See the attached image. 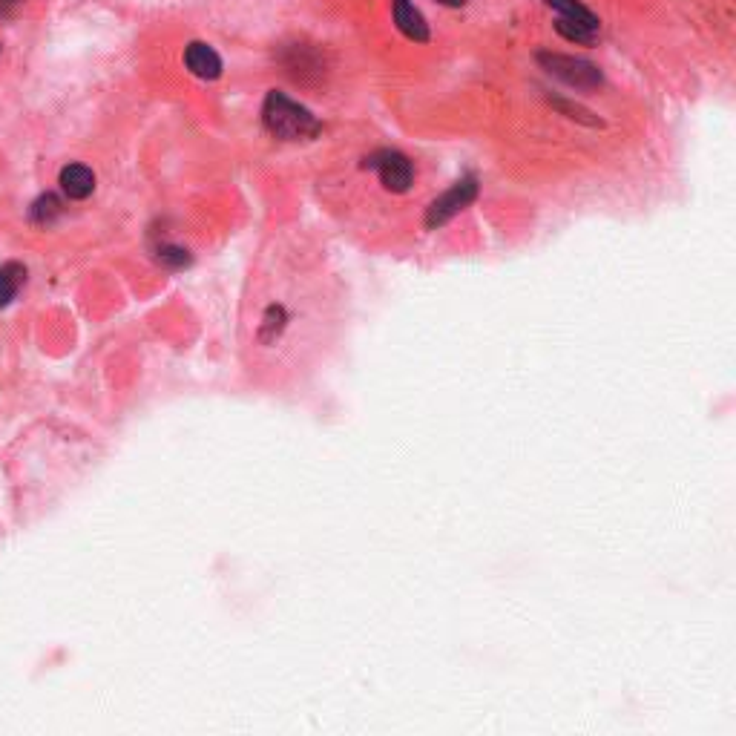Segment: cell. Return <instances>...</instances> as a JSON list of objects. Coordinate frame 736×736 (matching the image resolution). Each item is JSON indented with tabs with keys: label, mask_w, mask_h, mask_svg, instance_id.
Segmentation results:
<instances>
[{
	"label": "cell",
	"mask_w": 736,
	"mask_h": 736,
	"mask_svg": "<svg viewBox=\"0 0 736 736\" xmlns=\"http://www.w3.org/2000/svg\"><path fill=\"white\" fill-rule=\"evenodd\" d=\"M262 121L268 133L282 141H302V138H314L320 133V121L302 104L291 101L285 92H268L265 107H262Z\"/></svg>",
	"instance_id": "cell-1"
},
{
	"label": "cell",
	"mask_w": 736,
	"mask_h": 736,
	"mask_svg": "<svg viewBox=\"0 0 736 736\" xmlns=\"http://www.w3.org/2000/svg\"><path fill=\"white\" fill-rule=\"evenodd\" d=\"M394 23L409 41H417V44L429 41V26H426L423 15L414 9V3H409V0H394Z\"/></svg>",
	"instance_id": "cell-7"
},
{
	"label": "cell",
	"mask_w": 736,
	"mask_h": 736,
	"mask_svg": "<svg viewBox=\"0 0 736 736\" xmlns=\"http://www.w3.org/2000/svg\"><path fill=\"white\" fill-rule=\"evenodd\" d=\"M184 67L190 69L196 78H202V81H216L222 75V58L210 44L193 41L184 49Z\"/></svg>",
	"instance_id": "cell-6"
},
{
	"label": "cell",
	"mask_w": 736,
	"mask_h": 736,
	"mask_svg": "<svg viewBox=\"0 0 736 736\" xmlns=\"http://www.w3.org/2000/svg\"><path fill=\"white\" fill-rule=\"evenodd\" d=\"M159 262L170 265V268H184V265L190 262V256H187V251H182V248H176V245H161Z\"/></svg>",
	"instance_id": "cell-11"
},
{
	"label": "cell",
	"mask_w": 736,
	"mask_h": 736,
	"mask_svg": "<svg viewBox=\"0 0 736 736\" xmlns=\"http://www.w3.org/2000/svg\"><path fill=\"white\" fill-rule=\"evenodd\" d=\"M475 196H478V182H475L472 176L460 179L452 190H446L440 199H435V202L429 205V213H426V228H440V225H446V222H449L455 213H460L463 207L469 205Z\"/></svg>",
	"instance_id": "cell-4"
},
{
	"label": "cell",
	"mask_w": 736,
	"mask_h": 736,
	"mask_svg": "<svg viewBox=\"0 0 736 736\" xmlns=\"http://www.w3.org/2000/svg\"><path fill=\"white\" fill-rule=\"evenodd\" d=\"M538 61L555 78H561L564 84L578 87V90H593V87L601 84V72L590 61H581V58H573V55H550V52H541Z\"/></svg>",
	"instance_id": "cell-3"
},
{
	"label": "cell",
	"mask_w": 736,
	"mask_h": 736,
	"mask_svg": "<svg viewBox=\"0 0 736 736\" xmlns=\"http://www.w3.org/2000/svg\"><path fill=\"white\" fill-rule=\"evenodd\" d=\"M23 3H26V0H0V15H3V18L15 15V12L21 9Z\"/></svg>",
	"instance_id": "cell-12"
},
{
	"label": "cell",
	"mask_w": 736,
	"mask_h": 736,
	"mask_svg": "<svg viewBox=\"0 0 736 736\" xmlns=\"http://www.w3.org/2000/svg\"><path fill=\"white\" fill-rule=\"evenodd\" d=\"M377 173H380V182L389 187L391 193H406L409 184L414 179L412 161L406 159L403 153H394V150H383L377 156H371L368 161Z\"/></svg>",
	"instance_id": "cell-5"
},
{
	"label": "cell",
	"mask_w": 736,
	"mask_h": 736,
	"mask_svg": "<svg viewBox=\"0 0 736 736\" xmlns=\"http://www.w3.org/2000/svg\"><path fill=\"white\" fill-rule=\"evenodd\" d=\"M61 190L67 193L69 199L81 202V199L92 196V190H95V173L87 164H67L61 170Z\"/></svg>",
	"instance_id": "cell-8"
},
{
	"label": "cell",
	"mask_w": 736,
	"mask_h": 736,
	"mask_svg": "<svg viewBox=\"0 0 736 736\" xmlns=\"http://www.w3.org/2000/svg\"><path fill=\"white\" fill-rule=\"evenodd\" d=\"M544 3L558 12L555 29L561 38H567L570 44H596L601 35V23L581 0H544Z\"/></svg>",
	"instance_id": "cell-2"
},
{
	"label": "cell",
	"mask_w": 736,
	"mask_h": 736,
	"mask_svg": "<svg viewBox=\"0 0 736 736\" xmlns=\"http://www.w3.org/2000/svg\"><path fill=\"white\" fill-rule=\"evenodd\" d=\"M26 282V265L21 262H3L0 265V308H6Z\"/></svg>",
	"instance_id": "cell-9"
},
{
	"label": "cell",
	"mask_w": 736,
	"mask_h": 736,
	"mask_svg": "<svg viewBox=\"0 0 736 736\" xmlns=\"http://www.w3.org/2000/svg\"><path fill=\"white\" fill-rule=\"evenodd\" d=\"M440 3H443V6H463L466 0H440Z\"/></svg>",
	"instance_id": "cell-13"
},
{
	"label": "cell",
	"mask_w": 736,
	"mask_h": 736,
	"mask_svg": "<svg viewBox=\"0 0 736 736\" xmlns=\"http://www.w3.org/2000/svg\"><path fill=\"white\" fill-rule=\"evenodd\" d=\"M61 199L55 196V193H44L35 205L29 207V219L35 222V225H52L58 216H61Z\"/></svg>",
	"instance_id": "cell-10"
}]
</instances>
